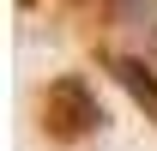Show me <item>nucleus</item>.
I'll return each mask as SVG.
<instances>
[{
  "label": "nucleus",
  "mask_w": 157,
  "mask_h": 151,
  "mask_svg": "<svg viewBox=\"0 0 157 151\" xmlns=\"http://www.w3.org/2000/svg\"><path fill=\"white\" fill-rule=\"evenodd\" d=\"M115 73H121V85H127V91H133L139 103H145V109H157V79L145 73L139 60H115Z\"/></svg>",
  "instance_id": "nucleus-1"
}]
</instances>
